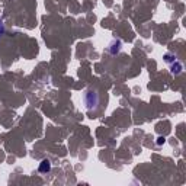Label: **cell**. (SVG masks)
I'll use <instances>...</instances> for the list:
<instances>
[{"label":"cell","instance_id":"6da1fadb","mask_svg":"<svg viewBox=\"0 0 186 186\" xmlns=\"http://www.w3.org/2000/svg\"><path fill=\"white\" fill-rule=\"evenodd\" d=\"M84 105H86V109H87V111H95V109H98V105H99V95H98L96 90H93V89L86 90V93H84Z\"/></svg>","mask_w":186,"mask_h":186},{"label":"cell","instance_id":"7a4b0ae2","mask_svg":"<svg viewBox=\"0 0 186 186\" xmlns=\"http://www.w3.org/2000/svg\"><path fill=\"white\" fill-rule=\"evenodd\" d=\"M121 41L119 39H114L112 42H111V45H109V52L112 54V55H115V54H118L119 52V50H121Z\"/></svg>","mask_w":186,"mask_h":186},{"label":"cell","instance_id":"3957f363","mask_svg":"<svg viewBox=\"0 0 186 186\" xmlns=\"http://www.w3.org/2000/svg\"><path fill=\"white\" fill-rule=\"evenodd\" d=\"M51 170V161L48 158H44L41 163H39V172L41 173H48Z\"/></svg>","mask_w":186,"mask_h":186},{"label":"cell","instance_id":"277c9868","mask_svg":"<svg viewBox=\"0 0 186 186\" xmlns=\"http://www.w3.org/2000/svg\"><path fill=\"white\" fill-rule=\"evenodd\" d=\"M174 63H176V61H174ZM182 68H183L182 64H180V63H176V64L172 65V73H173V74H179V73H182Z\"/></svg>","mask_w":186,"mask_h":186},{"label":"cell","instance_id":"5b68a950","mask_svg":"<svg viewBox=\"0 0 186 186\" xmlns=\"http://www.w3.org/2000/svg\"><path fill=\"white\" fill-rule=\"evenodd\" d=\"M164 61H167V63H173V61H176V57H174V55H172V54H166V55H164Z\"/></svg>","mask_w":186,"mask_h":186},{"label":"cell","instance_id":"8992f818","mask_svg":"<svg viewBox=\"0 0 186 186\" xmlns=\"http://www.w3.org/2000/svg\"><path fill=\"white\" fill-rule=\"evenodd\" d=\"M163 143H164V138H163V137H158V138H157V144H158V145H161Z\"/></svg>","mask_w":186,"mask_h":186},{"label":"cell","instance_id":"52a82bcc","mask_svg":"<svg viewBox=\"0 0 186 186\" xmlns=\"http://www.w3.org/2000/svg\"><path fill=\"white\" fill-rule=\"evenodd\" d=\"M3 32H5V26H3V22L0 21V35H2Z\"/></svg>","mask_w":186,"mask_h":186}]
</instances>
